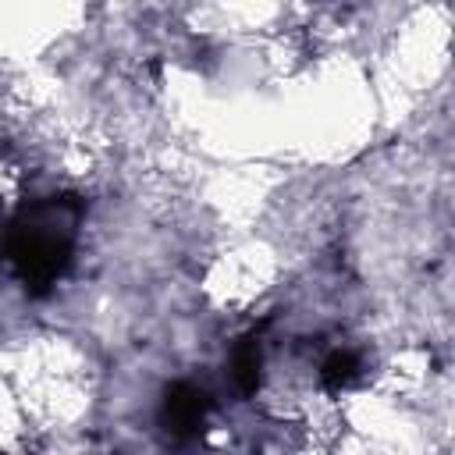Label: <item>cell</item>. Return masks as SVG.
<instances>
[{
    "mask_svg": "<svg viewBox=\"0 0 455 455\" xmlns=\"http://www.w3.org/2000/svg\"><path fill=\"white\" fill-rule=\"evenodd\" d=\"M82 210L85 206L78 196H53L36 206H25L18 217L4 224L0 252L21 277L28 295H46L68 270Z\"/></svg>",
    "mask_w": 455,
    "mask_h": 455,
    "instance_id": "6da1fadb",
    "label": "cell"
},
{
    "mask_svg": "<svg viewBox=\"0 0 455 455\" xmlns=\"http://www.w3.org/2000/svg\"><path fill=\"white\" fill-rule=\"evenodd\" d=\"M210 395L188 380H178L164 391V402H160V427L167 430L171 441L178 444H188L203 434L206 427V416H210Z\"/></svg>",
    "mask_w": 455,
    "mask_h": 455,
    "instance_id": "7a4b0ae2",
    "label": "cell"
},
{
    "mask_svg": "<svg viewBox=\"0 0 455 455\" xmlns=\"http://www.w3.org/2000/svg\"><path fill=\"white\" fill-rule=\"evenodd\" d=\"M231 373H235V384L245 398L256 395V387H259V341H256V334L238 341L235 359H231Z\"/></svg>",
    "mask_w": 455,
    "mask_h": 455,
    "instance_id": "3957f363",
    "label": "cell"
},
{
    "mask_svg": "<svg viewBox=\"0 0 455 455\" xmlns=\"http://www.w3.org/2000/svg\"><path fill=\"white\" fill-rule=\"evenodd\" d=\"M355 377H359V359H355L352 352H331V355L323 359V366H320V380H323V387H331V391L348 387Z\"/></svg>",
    "mask_w": 455,
    "mask_h": 455,
    "instance_id": "277c9868",
    "label": "cell"
}]
</instances>
